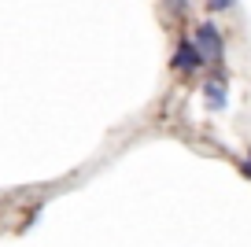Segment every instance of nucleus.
I'll list each match as a JSON object with an SVG mask.
<instances>
[{
    "mask_svg": "<svg viewBox=\"0 0 251 247\" xmlns=\"http://www.w3.org/2000/svg\"><path fill=\"white\" fill-rule=\"evenodd\" d=\"M240 173H244V177H248V181H251V148H248V159H244V162H240Z\"/></svg>",
    "mask_w": 251,
    "mask_h": 247,
    "instance_id": "5",
    "label": "nucleus"
},
{
    "mask_svg": "<svg viewBox=\"0 0 251 247\" xmlns=\"http://www.w3.org/2000/svg\"><path fill=\"white\" fill-rule=\"evenodd\" d=\"M203 103H207V111H226L229 107V89H226V81L222 77H211V81H203Z\"/></svg>",
    "mask_w": 251,
    "mask_h": 247,
    "instance_id": "3",
    "label": "nucleus"
},
{
    "mask_svg": "<svg viewBox=\"0 0 251 247\" xmlns=\"http://www.w3.org/2000/svg\"><path fill=\"white\" fill-rule=\"evenodd\" d=\"M233 4H236V0H207V11H214V15H218V11H229Z\"/></svg>",
    "mask_w": 251,
    "mask_h": 247,
    "instance_id": "4",
    "label": "nucleus"
},
{
    "mask_svg": "<svg viewBox=\"0 0 251 247\" xmlns=\"http://www.w3.org/2000/svg\"><path fill=\"white\" fill-rule=\"evenodd\" d=\"M192 45L203 55L207 67H222V59H226V37H222V30L214 23H200L196 33H192Z\"/></svg>",
    "mask_w": 251,
    "mask_h": 247,
    "instance_id": "1",
    "label": "nucleus"
},
{
    "mask_svg": "<svg viewBox=\"0 0 251 247\" xmlns=\"http://www.w3.org/2000/svg\"><path fill=\"white\" fill-rule=\"evenodd\" d=\"M203 67H207V63H203V55L196 52L192 37H181L177 48H174V55H170V70H174V74H200Z\"/></svg>",
    "mask_w": 251,
    "mask_h": 247,
    "instance_id": "2",
    "label": "nucleus"
}]
</instances>
